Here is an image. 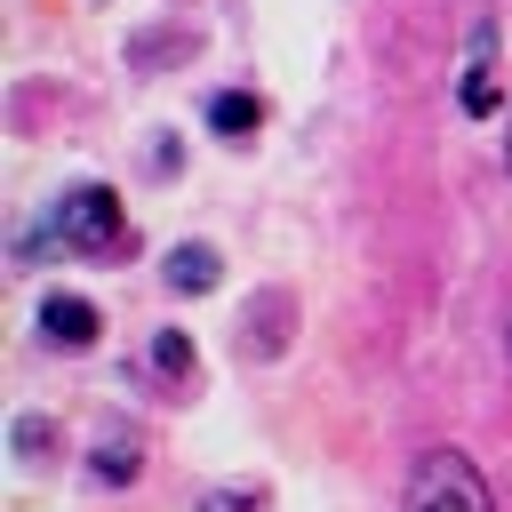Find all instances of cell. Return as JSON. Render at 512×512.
<instances>
[{
	"instance_id": "1",
	"label": "cell",
	"mask_w": 512,
	"mask_h": 512,
	"mask_svg": "<svg viewBox=\"0 0 512 512\" xmlns=\"http://www.w3.org/2000/svg\"><path fill=\"white\" fill-rule=\"evenodd\" d=\"M400 512H496L480 464L464 448H424L408 464V488H400Z\"/></svg>"
},
{
	"instance_id": "2",
	"label": "cell",
	"mask_w": 512,
	"mask_h": 512,
	"mask_svg": "<svg viewBox=\"0 0 512 512\" xmlns=\"http://www.w3.org/2000/svg\"><path fill=\"white\" fill-rule=\"evenodd\" d=\"M48 232H56V248H72V256H112V248L128 240V216H120L112 184H72V192H56V208H48Z\"/></svg>"
},
{
	"instance_id": "3",
	"label": "cell",
	"mask_w": 512,
	"mask_h": 512,
	"mask_svg": "<svg viewBox=\"0 0 512 512\" xmlns=\"http://www.w3.org/2000/svg\"><path fill=\"white\" fill-rule=\"evenodd\" d=\"M496 16H480L464 32V64H456V112L464 120H496Z\"/></svg>"
},
{
	"instance_id": "4",
	"label": "cell",
	"mask_w": 512,
	"mask_h": 512,
	"mask_svg": "<svg viewBox=\"0 0 512 512\" xmlns=\"http://www.w3.org/2000/svg\"><path fill=\"white\" fill-rule=\"evenodd\" d=\"M40 336H48L56 352H88V344L104 336V312H96L88 296H72V288H48V296H40Z\"/></svg>"
},
{
	"instance_id": "5",
	"label": "cell",
	"mask_w": 512,
	"mask_h": 512,
	"mask_svg": "<svg viewBox=\"0 0 512 512\" xmlns=\"http://www.w3.org/2000/svg\"><path fill=\"white\" fill-rule=\"evenodd\" d=\"M288 320H296V296H288V288H264V296L248 304V320H240V352H248V360H280V352H288Z\"/></svg>"
},
{
	"instance_id": "6",
	"label": "cell",
	"mask_w": 512,
	"mask_h": 512,
	"mask_svg": "<svg viewBox=\"0 0 512 512\" xmlns=\"http://www.w3.org/2000/svg\"><path fill=\"white\" fill-rule=\"evenodd\" d=\"M136 472H144V432H136V424H104V432H96V448H88V480L128 488Z\"/></svg>"
},
{
	"instance_id": "7",
	"label": "cell",
	"mask_w": 512,
	"mask_h": 512,
	"mask_svg": "<svg viewBox=\"0 0 512 512\" xmlns=\"http://www.w3.org/2000/svg\"><path fill=\"white\" fill-rule=\"evenodd\" d=\"M160 280H168L176 296H208V288L224 280V256H216L208 240H176V248L160 256Z\"/></svg>"
},
{
	"instance_id": "8",
	"label": "cell",
	"mask_w": 512,
	"mask_h": 512,
	"mask_svg": "<svg viewBox=\"0 0 512 512\" xmlns=\"http://www.w3.org/2000/svg\"><path fill=\"white\" fill-rule=\"evenodd\" d=\"M208 128H216L224 144H248V136L264 128V96H248V88H216V96H208Z\"/></svg>"
},
{
	"instance_id": "9",
	"label": "cell",
	"mask_w": 512,
	"mask_h": 512,
	"mask_svg": "<svg viewBox=\"0 0 512 512\" xmlns=\"http://www.w3.org/2000/svg\"><path fill=\"white\" fill-rule=\"evenodd\" d=\"M152 376H168V384H192V368H200V352H192V336L184 328H152Z\"/></svg>"
},
{
	"instance_id": "10",
	"label": "cell",
	"mask_w": 512,
	"mask_h": 512,
	"mask_svg": "<svg viewBox=\"0 0 512 512\" xmlns=\"http://www.w3.org/2000/svg\"><path fill=\"white\" fill-rule=\"evenodd\" d=\"M8 448H16L24 464H40V456L56 448V416H16V432H8Z\"/></svg>"
},
{
	"instance_id": "11",
	"label": "cell",
	"mask_w": 512,
	"mask_h": 512,
	"mask_svg": "<svg viewBox=\"0 0 512 512\" xmlns=\"http://www.w3.org/2000/svg\"><path fill=\"white\" fill-rule=\"evenodd\" d=\"M200 512H256V488H208Z\"/></svg>"
},
{
	"instance_id": "12",
	"label": "cell",
	"mask_w": 512,
	"mask_h": 512,
	"mask_svg": "<svg viewBox=\"0 0 512 512\" xmlns=\"http://www.w3.org/2000/svg\"><path fill=\"white\" fill-rule=\"evenodd\" d=\"M504 176H512V104H504Z\"/></svg>"
},
{
	"instance_id": "13",
	"label": "cell",
	"mask_w": 512,
	"mask_h": 512,
	"mask_svg": "<svg viewBox=\"0 0 512 512\" xmlns=\"http://www.w3.org/2000/svg\"><path fill=\"white\" fill-rule=\"evenodd\" d=\"M504 344H512V328H504Z\"/></svg>"
}]
</instances>
